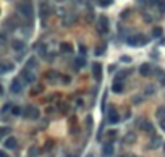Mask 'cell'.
I'll list each match as a JSON object with an SVG mask.
<instances>
[{
  "instance_id": "obj_1",
  "label": "cell",
  "mask_w": 165,
  "mask_h": 157,
  "mask_svg": "<svg viewBox=\"0 0 165 157\" xmlns=\"http://www.w3.org/2000/svg\"><path fill=\"white\" fill-rule=\"evenodd\" d=\"M126 42L130 46H143V44H147L149 37H146L144 34H136V36H130L126 39Z\"/></svg>"
},
{
  "instance_id": "obj_2",
  "label": "cell",
  "mask_w": 165,
  "mask_h": 157,
  "mask_svg": "<svg viewBox=\"0 0 165 157\" xmlns=\"http://www.w3.org/2000/svg\"><path fill=\"white\" fill-rule=\"evenodd\" d=\"M23 115L29 120H37L39 118V108H36L34 105H26V108L23 110Z\"/></svg>"
},
{
  "instance_id": "obj_3",
  "label": "cell",
  "mask_w": 165,
  "mask_h": 157,
  "mask_svg": "<svg viewBox=\"0 0 165 157\" xmlns=\"http://www.w3.org/2000/svg\"><path fill=\"white\" fill-rule=\"evenodd\" d=\"M97 31L100 32V34H105V32L109 31V20H107V16H99Z\"/></svg>"
},
{
  "instance_id": "obj_4",
  "label": "cell",
  "mask_w": 165,
  "mask_h": 157,
  "mask_svg": "<svg viewBox=\"0 0 165 157\" xmlns=\"http://www.w3.org/2000/svg\"><path fill=\"white\" fill-rule=\"evenodd\" d=\"M11 92H13V94H20V92H21V89H23V84H21V81L18 80V78H15L13 81H11Z\"/></svg>"
},
{
  "instance_id": "obj_5",
  "label": "cell",
  "mask_w": 165,
  "mask_h": 157,
  "mask_svg": "<svg viewBox=\"0 0 165 157\" xmlns=\"http://www.w3.org/2000/svg\"><path fill=\"white\" fill-rule=\"evenodd\" d=\"M18 8H20V11H21L23 15H26L28 18L32 16V7L29 4H20L18 5Z\"/></svg>"
},
{
  "instance_id": "obj_6",
  "label": "cell",
  "mask_w": 165,
  "mask_h": 157,
  "mask_svg": "<svg viewBox=\"0 0 165 157\" xmlns=\"http://www.w3.org/2000/svg\"><path fill=\"white\" fill-rule=\"evenodd\" d=\"M123 87H125V83H123L121 80H115L113 81V84H112V91L113 92H123Z\"/></svg>"
},
{
  "instance_id": "obj_7",
  "label": "cell",
  "mask_w": 165,
  "mask_h": 157,
  "mask_svg": "<svg viewBox=\"0 0 165 157\" xmlns=\"http://www.w3.org/2000/svg\"><path fill=\"white\" fill-rule=\"evenodd\" d=\"M16 144H18V141H16V138H13V136L7 138V139L4 141V147H7V149H15Z\"/></svg>"
},
{
  "instance_id": "obj_8",
  "label": "cell",
  "mask_w": 165,
  "mask_h": 157,
  "mask_svg": "<svg viewBox=\"0 0 165 157\" xmlns=\"http://www.w3.org/2000/svg\"><path fill=\"white\" fill-rule=\"evenodd\" d=\"M92 73H94L95 80L100 81V78H102V66L99 65V63H94V65H92Z\"/></svg>"
},
{
  "instance_id": "obj_9",
  "label": "cell",
  "mask_w": 165,
  "mask_h": 157,
  "mask_svg": "<svg viewBox=\"0 0 165 157\" xmlns=\"http://www.w3.org/2000/svg\"><path fill=\"white\" fill-rule=\"evenodd\" d=\"M113 154V146L110 143H107V144H104V147H102V156L104 157H110Z\"/></svg>"
},
{
  "instance_id": "obj_10",
  "label": "cell",
  "mask_w": 165,
  "mask_h": 157,
  "mask_svg": "<svg viewBox=\"0 0 165 157\" xmlns=\"http://www.w3.org/2000/svg\"><path fill=\"white\" fill-rule=\"evenodd\" d=\"M151 71H152V68H151V65H149V63H143V65L139 66V73L143 75V76H149V75H151Z\"/></svg>"
},
{
  "instance_id": "obj_11",
  "label": "cell",
  "mask_w": 165,
  "mask_h": 157,
  "mask_svg": "<svg viewBox=\"0 0 165 157\" xmlns=\"http://www.w3.org/2000/svg\"><path fill=\"white\" fill-rule=\"evenodd\" d=\"M118 120H120L118 112H115L113 108H110V110H109V122L110 123H118Z\"/></svg>"
},
{
  "instance_id": "obj_12",
  "label": "cell",
  "mask_w": 165,
  "mask_h": 157,
  "mask_svg": "<svg viewBox=\"0 0 165 157\" xmlns=\"http://www.w3.org/2000/svg\"><path fill=\"white\" fill-rule=\"evenodd\" d=\"M11 47H13V50H18V52H20V50L25 49V42L15 39V41H11Z\"/></svg>"
},
{
  "instance_id": "obj_13",
  "label": "cell",
  "mask_w": 165,
  "mask_h": 157,
  "mask_svg": "<svg viewBox=\"0 0 165 157\" xmlns=\"http://www.w3.org/2000/svg\"><path fill=\"white\" fill-rule=\"evenodd\" d=\"M23 78H25L26 81H28V83H32V81H34V75L32 73H29V71H23Z\"/></svg>"
},
{
  "instance_id": "obj_14",
  "label": "cell",
  "mask_w": 165,
  "mask_h": 157,
  "mask_svg": "<svg viewBox=\"0 0 165 157\" xmlns=\"http://www.w3.org/2000/svg\"><path fill=\"white\" fill-rule=\"evenodd\" d=\"M10 70H13V63H4L2 68H0L2 73H7V71H10Z\"/></svg>"
},
{
  "instance_id": "obj_15",
  "label": "cell",
  "mask_w": 165,
  "mask_h": 157,
  "mask_svg": "<svg viewBox=\"0 0 165 157\" xmlns=\"http://www.w3.org/2000/svg\"><path fill=\"white\" fill-rule=\"evenodd\" d=\"M141 130H144V131H151L152 130V125L149 122H141V126H139Z\"/></svg>"
},
{
  "instance_id": "obj_16",
  "label": "cell",
  "mask_w": 165,
  "mask_h": 157,
  "mask_svg": "<svg viewBox=\"0 0 165 157\" xmlns=\"http://www.w3.org/2000/svg\"><path fill=\"white\" fill-rule=\"evenodd\" d=\"M99 5L100 7H109V5H112V0H99Z\"/></svg>"
},
{
  "instance_id": "obj_17",
  "label": "cell",
  "mask_w": 165,
  "mask_h": 157,
  "mask_svg": "<svg viewBox=\"0 0 165 157\" xmlns=\"http://www.w3.org/2000/svg\"><path fill=\"white\" fill-rule=\"evenodd\" d=\"M60 47H62V50H63V52H71V50H73L70 44H62Z\"/></svg>"
},
{
  "instance_id": "obj_18",
  "label": "cell",
  "mask_w": 165,
  "mask_h": 157,
  "mask_svg": "<svg viewBox=\"0 0 165 157\" xmlns=\"http://www.w3.org/2000/svg\"><path fill=\"white\" fill-rule=\"evenodd\" d=\"M11 113H13V115H20V113H21V108L15 105V107H11Z\"/></svg>"
},
{
  "instance_id": "obj_19",
  "label": "cell",
  "mask_w": 165,
  "mask_h": 157,
  "mask_svg": "<svg viewBox=\"0 0 165 157\" xmlns=\"http://www.w3.org/2000/svg\"><path fill=\"white\" fill-rule=\"evenodd\" d=\"M104 52H105V46H104V47L99 46V47H97V50H95V55H102Z\"/></svg>"
},
{
  "instance_id": "obj_20",
  "label": "cell",
  "mask_w": 165,
  "mask_h": 157,
  "mask_svg": "<svg viewBox=\"0 0 165 157\" xmlns=\"http://www.w3.org/2000/svg\"><path fill=\"white\" fill-rule=\"evenodd\" d=\"M157 5H159V10H160V13H164V11H165V2H164V0H160Z\"/></svg>"
},
{
  "instance_id": "obj_21",
  "label": "cell",
  "mask_w": 165,
  "mask_h": 157,
  "mask_svg": "<svg viewBox=\"0 0 165 157\" xmlns=\"http://www.w3.org/2000/svg\"><path fill=\"white\" fill-rule=\"evenodd\" d=\"M154 36L155 37H160L162 36V29L160 28H154Z\"/></svg>"
},
{
  "instance_id": "obj_22",
  "label": "cell",
  "mask_w": 165,
  "mask_h": 157,
  "mask_svg": "<svg viewBox=\"0 0 165 157\" xmlns=\"http://www.w3.org/2000/svg\"><path fill=\"white\" fill-rule=\"evenodd\" d=\"M164 113H165V107H159V110H157V117H164Z\"/></svg>"
},
{
  "instance_id": "obj_23",
  "label": "cell",
  "mask_w": 165,
  "mask_h": 157,
  "mask_svg": "<svg viewBox=\"0 0 165 157\" xmlns=\"http://www.w3.org/2000/svg\"><path fill=\"white\" fill-rule=\"evenodd\" d=\"M84 65V60L83 58H76V66H83Z\"/></svg>"
},
{
  "instance_id": "obj_24",
  "label": "cell",
  "mask_w": 165,
  "mask_h": 157,
  "mask_svg": "<svg viewBox=\"0 0 165 157\" xmlns=\"http://www.w3.org/2000/svg\"><path fill=\"white\" fill-rule=\"evenodd\" d=\"M8 131H10L8 128H2V130H0V136H5V134H7Z\"/></svg>"
},
{
  "instance_id": "obj_25",
  "label": "cell",
  "mask_w": 165,
  "mask_h": 157,
  "mask_svg": "<svg viewBox=\"0 0 165 157\" xmlns=\"http://www.w3.org/2000/svg\"><path fill=\"white\" fill-rule=\"evenodd\" d=\"M120 60H121V62H125V63L131 62V58H130V57H126V55H123V57H121V58H120Z\"/></svg>"
},
{
  "instance_id": "obj_26",
  "label": "cell",
  "mask_w": 165,
  "mask_h": 157,
  "mask_svg": "<svg viewBox=\"0 0 165 157\" xmlns=\"http://www.w3.org/2000/svg\"><path fill=\"white\" fill-rule=\"evenodd\" d=\"M160 126H162V130L165 131V118H162V120H160Z\"/></svg>"
},
{
  "instance_id": "obj_27",
  "label": "cell",
  "mask_w": 165,
  "mask_h": 157,
  "mask_svg": "<svg viewBox=\"0 0 165 157\" xmlns=\"http://www.w3.org/2000/svg\"><path fill=\"white\" fill-rule=\"evenodd\" d=\"M28 66H31V68L34 66V58H29V63H28Z\"/></svg>"
},
{
  "instance_id": "obj_28",
  "label": "cell",
  "mask_w": 165,
  "mask_h": 157,
  "mask_svg": "<svg viewBox=\"0 0 165 157\" xmlns=\"http://www.w3.org/2000/svg\"><path fill=\"white\" fill-rule=\"evenodd\" d=\"M8 108H10V105H8V104H5V105H4V108H2V112H4V113H5V112H7Z\"/></svg>"
},
{
  "instance_id": "obj_29",
  "label": "cell",
  "mask_w": 165,
  "mask_h": 157,
  "mask_svg": "<svg viewBox=\"0 0 165 157\" xmlns=\"http://www.w3.org/2000/svg\"><path fill=\"white\" fill-rule=\"evenodd\" d=\"M115 136H117L115 131H109V138H115Z\"/></svg>"
},
{
  "instance_id": "obj_30",
  "label": "cell",
  "mask_w": 165,
  "mask_h": 157,
  "mask_svg": "<svg viewBox=\"0 0 165 157\" xmlns=\"http://www.w3.org/2000/svg\"><path fill=\"white\" fill-rule=\"evenodd\" d=\"M160 0H149V5H155V4H159Z\"/></svg>"
},
{
  "instance_id": "obj_31",
  "label": "cell",
  "mask_w": 165,
  "mask_h": 157,
  "mask_svg": "<svg viewBox=\"0 0 165 157\" xmlns=\"http://www.w3.org/2000/svg\"><path fill=\"white\" fill-rule=\"evenodd\" d=\"M0 157H8V156H7V152H0Z\"/></svg>"
},
{
  "instance_id": "obj_32",
  "label": "cell",
  "mask_w": 165,
  "mask_h": 157,
  "mask_svg": "<svg viewBox=\"0 0 165 157\" xmlns=\"http://www.w3.org/2000/svg\"><path fill=\"white\" fill-rule=\"evenodd\" d=\"M162 84H164V86H165V78H162Z\"/></svg>"
}]
</instances>
